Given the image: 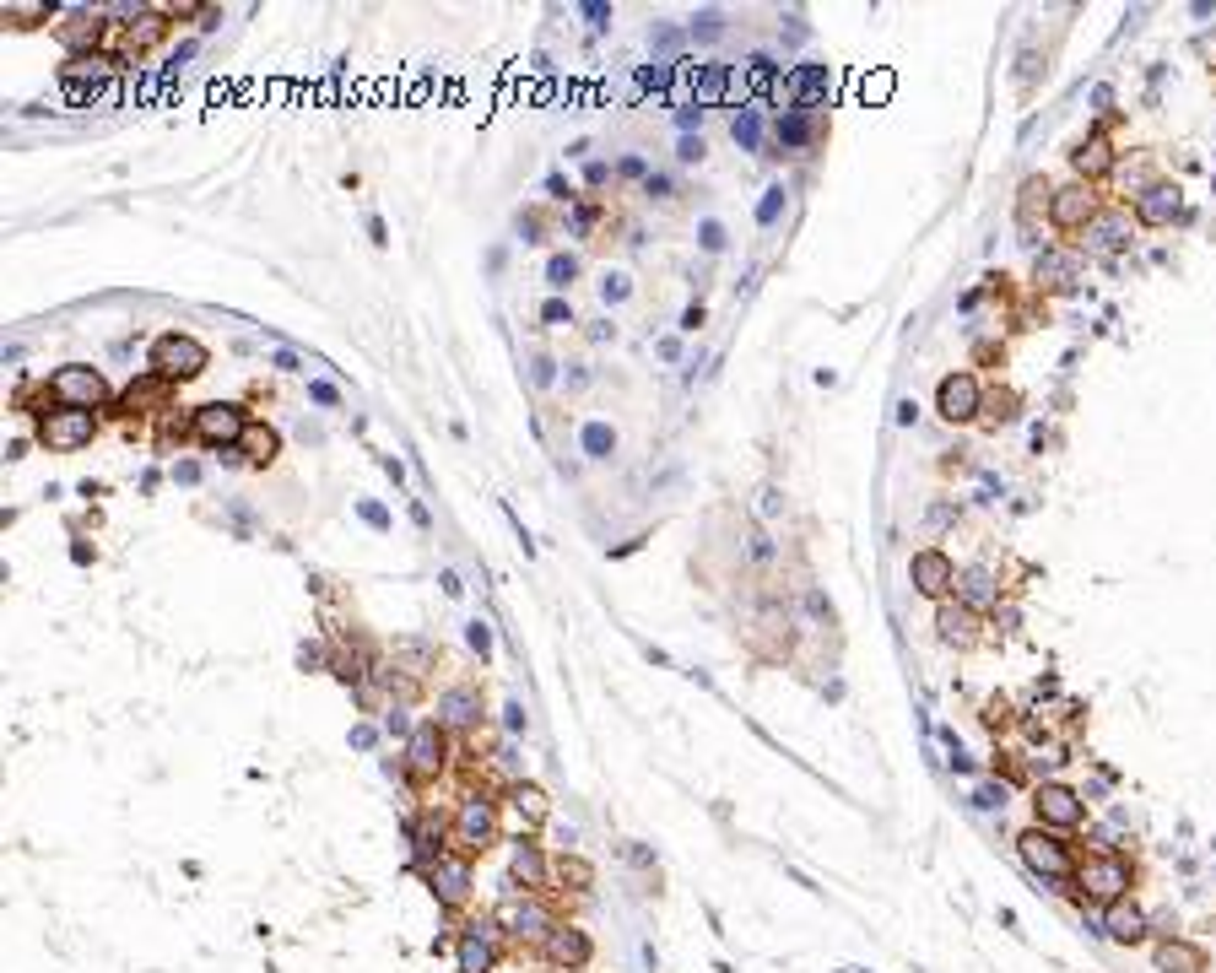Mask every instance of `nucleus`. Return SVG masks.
<instances>
[{
    "instance_id": "obj_1",
    "label": "nucleus",
    "mask_w": 1216,
    "mask_h": 973,
    "mask_svg": "<svg viewBox=\"0 0 1216 973\" xmlns=\"http://www.w3.org/2000/svg\"><path fill=\"white\" fill-rule=\"evenodd\" d=\"M1130 882H1135L1130 865L1119 860V855H1108V849L1076 865V887H1081V898H1087V903H1103V909H1108V903H1119V898H1130Z\"/></svg>"
},
{
    "instance_id": "obj_2",
    "label": "nucleus",
    "mask_w": 1216,
    "mask_h": 973,
    "mask_svg": "<svg viewBox=\"0 0 1216 973\" xmlns=\"http://www.w3.org/2000/svg\"><path fill=\"white\" fill-rule=\"evenodd\" d=\"M1017 849H1022L1027 871H1038L1044 882H1071V876H1076L1071 844H1060V838H1054L1049 828H1027V833L1017 838Z\"/></svg>"
},
{
    "instance_id": "obj_3",
    "label": "nucleus",
    "mask_w": 1216,
    "mask_h": 973,
    "mask_svg": "<svg viewBox=\"0 0 1216 973\" xmlns=\"http://www.w3.org/2000/svg\"><path fill=\"white\" fill-rule=\"evenodd\" d=\"M152 373L157 379H195V373H206V346H200L195 336H157V346H152Z\"/></svg>"
},
{
    "instance_id": "obj_4",
    "label": "nucleus",
    "mask_w": 1216,
    "mask_h": 973,
    "mask_svg": "<svg viewBox=\"0 0 1216 973\" xmlns=\"http://www.w3.org/2000/svg\"><path fill=\"white\" fill-rule=\"evenodd\" d=\"M190 428H195L200 444H211V449H238L249 417H244V406H233V401H211V406H200L190 417Z\"/></svg>"
},
{
    "instance_id": "obj_5",
    "label": "nucleus",
    "mask_w": 1216,
    "mask_h": 973,
    "mask_svg": "<svg viewBox=\"0 0 1216 973\" xmlns=\"http://www.w3.org/2000/svg\"><path fill=\"white\" fill-rule=\"evenodd\" d=\"M49 395H55L60 406H76V411H98L103 401H109V384H103V373H98V368H82V363H71V368H60L55 379H49Z\"/></svg>"
},
{
    "instance_id": "obj_6",
    "label": "nucleus",
    "mask_w": 1216,
    "mask_h": 973,
    "mask_svg": "<svg viewBox=\"0 0 1216 973\" xmlns=\"http://www.w3.org/2000/svg\"><path fill=\"white\" fill-rule=\"evenodd\" d=\"M1033 811H1038V828H1049V833H1071V828H1081V817H1087V806H1081V795L1071 784H1038Z\"/></svg>"
},
{
    "instance_id": "obj_7",
    "label": "nucleus",
    "mask_w": 1216,
    "mask_h": 973,
    "mask_svg": "<svg viewBox=\"0 0 1216 973\" xmlns=\"http://www.w3.org/2000/svg\"><path fill=\"white\" fill-rule=\"evenodd\" d=\"M92 433H98V417H92V411H76V406H60V411H49V417H38V444H49V449H82V444H92Z\"/></svg>"
},
{
    "instance_id": "obj_8",
    "label": "nucleus",
    "mask_w": 1216,
    "mask_h": 973,
    "mask_svg": "<svg viewBox=\"0 0 1216 973\" xmlns=\"http://www.w3.org/2000/svg\"><path fill=\"white\" fill-rule=\"evenodd\" d=\"M935 411H941L946 422H973V417L984 411V390H979V379H973L968 368L946 373V379H941V390H935Z\"/></svg>"
},
{
    "instance_id": "obj_9",
    "label": "nucleus",
    "mask_w": 1216,
    "mask_h": 973,
    "mask_svg": "<svg viewBox=\"0 0 1216 973\" xmlns=\"http://www.w3.org/2000/svg\"><path fill=\"white\" fill-rule=\"evenodd\" d=\"M492 838H498V811H492V801H481V795L460 801V817H454V844H460L465 855H476V849H487Z\"/></svg>"
},
{
    "instance_id": "obj_10",
    "label": "nucleus",
    "mask_w": 1216,
    "mask_h": 973,
    "mask_svg": "<svg viewBox=\"0 0 1216 973\" xmlns=\"http://www.w3.org/2000/svg\"><path fill=\"white\" fill-rule=\"evenodd\" d=\"M498 925L509 930V936L519 941H546V930L557 925V919H546V909L536 898H519V892H509V898L498 903Z\"/></svg>"
},
{
    "instance_id": "obj_11",
    "label": "nucleus",
    "mask_w": 1216,
    "mask_h": 973,
    "mask_svg": "<svg viewBox=\"0 0 1216 973\" xmlns=\"http://www.w3.org/2000/svg\"><path fill=\"white\" fill-rule=\"evenodd\" d=\"M784 98H790L800 114L827 109V103H833V71H827V65H800V71H790V82H784Z\"/></svg>"
},
{
    "instance_id": "obj_12",
    "label": "nucleus",
    "mask_w": 1216,
    "mask_h": 973,
    "mask_svg": "<svg viewBox=\"0 0 1216 973\" xmlns=\"http://www.w3.org/2000/svg\"><path fill=\"white\" fill-rule=\"evenodd\" d=\"M1049 217H1054V228H1065V233H1087V222L1098 217V195H1092V184H1071V190H1054Z\"/></svg>"
},
{
    "instance_id": "obj_13",
    "label": "nucleus",
    "mask_w": 1216,
    "mask_h": 973,
    "mask_svg": "<svg viewBox=\"0 0 1216 973\" xmlns=\"http://www.w3.org/2000/svg\"><path fill=\"white\" fill-rule=\"evenodd\" d=\"M908 579H914V590L919 595H930V601H946V590L957 584V568H952V557L946 552H919L914 563H908Z\"/></svg>"
},
{
    "instance_id": "obj_14",
    "label": "nucleus",
    "mask_w": 1216,
    "mask_h": 973,
    "mask_svg": "<svg viewBox=\"0 0 1216 973\" xmlns=\"http://www.w3.org/2000/svg\"><path fill=\"white\" fill-rule=\"evenodd\" d=\"M541 952H546V963H557V968H584L590 963V936H584L579 925H563V919H557V925L546 930Z\"/></svg>"
},
{
    "instance_id": "obj_15",
    "label": "nucleus",
    "mask_w": 1216,
    "mask_h": 973,
    "mask_svg": "<svg viewBox=\"0 0 1216 973\" xmlns=\"http://www.w3.org/2000/svg\"><path fill=\"white\" fill-rule=\"evenodd\" d=\"M427 876H433V892H438V903H444V909H460V903L471 898V860L438 855V865Z\"/></svg>"
},
{
    "instance_id": "obj_16",
    "label": "nucleus",
    "mask_w": 1216,
    "mask_h": 973,
    "mask_svg": "<svg viewBox=\"0 0 1216 973\" xmlns=\"http://www.w3.org/2000/svg\"><path fill=\"white\" fill-rule=\"evenodd\" d=\"M444 757H449V736H444V725H438V719H427V725L411 730L406 763L417 768V773H438V768H444Z\"/></svg>"
},
{
    "instance_id": "obj_17",
    "label": "nucleus",
    "mask_w": 1216,
    "mask_h": 973,
    "mask_svg": "<svg viewBox=\"0 0 1216 973\" xmlns=\"http://www.w3.org/2000/svg\"><path fill=\"white\" fill-rule=\"evenodd\" d=\"M1179 211H1184V201H1179L1173 184H1152V190L1135 195V222H1141V228H1168Z\"/></svg>"
},
{
    "instance_id": "obj_18",
    "label": "nucleus",
    "mask_w": 1216,
    "mask_h": 973,
    "mask_svg": "<svg viewBox=\"0 0 1216 973\" xmlns=\"http://www.w3.org/2000/svg\"><path fill=\"white\" fill-rule=\"evenodd\" d=\"M1103 936H1108V941H1119V946L1146 941V914H1141V903H1130V898L1108 903V909H1103Z\"/></svg>"
},
{
    "instance_id": "obj_19",
    "label": "nucleus",
    "mask_w": 1216,
    "mask_h": 973,
    "mask_svg": "<svg viewBox=\"0 0 1216 973\" xmlns=\"http://www.w3.org/2000/svg\"><path fill=\"white\" fill-rule=\"evenodd\" d=\"M1076 271H1081L1076 249H1044L1038 265H1033V276H1038V287H1044V292H1065V287L1076 282Z\"/></svg>"
},
{
    "instance_id": "obj_20",
    "label": "nucleus",
    "mask_w": 1216,
    "mask_h": 973,
    "mask_svg": "<svg viewBox=\"0 0 1216 973\" xmlns=\"http://www.w3.org/2000/svg\"><path fill=\"white\" fill-rule=\"evenodd\" d=\"M481 719V692L476 687H449L444 698H438V725L444 730H471Z\"/></svg>"
},
{
    "instance_id": "obj_21",
    "label": "nucleus",
    "mask_w": 1216,
    "mask_h": 973,
    "mask_svg": "<svg viewBox=\"0 0 1216 973\" xmlns=\"http://www.w3.org/2000/svg\"><path fill=\"white\" fill-rule=\"evenodd\" d=\"M1157 968L1162 973H1206L1211 968V957H1206V946H1195V941H1162L1157 946Z\"/></svg>"
},
{
    "instance_id": "obj_22",
    "label": "nucleus",
    "mask_w": 1216,
    "mask_h": 973,
    "mask_svg": "<svg viewBox=\"0 0 1216 973\" xmlns=\"http://www.w3.org/2000/svg\"><path fill=\"white\" fill-rule=\"evenodd\" d=\"M1071 163H1076L1081 179L1092 184V179H1103V173H1114V146H1108L1103 136H1087V141H1076Z\"/></svg>"
},
{
    "instance_id": "obj_23",
    "label": "nucleus",
    "mask_w": 1216,
    "mask_h": 973,
    "mask_svg": "<svg viewBox=\"0 0 1216 973\" xmlns=\"http://www.w3.org/2000/svg\"><path fill=\"white\" fill-rule=\"evenodd\" d=\"M935 628H941L946 644H973V628H979V617H973L968 606L941 601V611H935Z\"/></svg>"
},
{
    "instance_id": "obj_24",
    "label": "nucleus",
    "mask_w": 1216,
    "mask_h": 973,
    "mask_svg": "<svg viewBox=\"0 0 1216 973\" xmlns=\"http://www.w3.org/2000/svg\"><path fill=\"white\" fill-rule=\"evenodd\" d=\"M276 449H282V438L265 428V422H249L244 438H238V455H244L249 465H271V460H276Z\"/></svg>"
},
{
    "instance_id": "obj_25",
    "label": "nucleus",
    "mask_w": 1216,
    "mask_h": 973,
    "mask_svg": "<svg viewBox=\"0 0 1216 973\" xmlns=\"http://www.w3.org/2000/svg\"><path fill=\"white\" fill-rule=\"evenodd\" d=\"M492 957H498V952H492V936H487L481 925H471V930L460 936V973H487V968H492Z\"/></svg>"
},
{
    "instance_id": "obj_26",
    "label": "nucleus",
    "mask_w": 1216,
    "mask_h": 973,
    "mask_svg": "<svg viewBox=\"0 0 1216 973\" xmlns=\"http://www.w3.org/2000/svg\"><path fill=\"white\" fill-rule=\"evenodd\" d=\"M1125 217H1103V211H1098V217H1092L1087 222V244L1092 249H1098V255H1119V249H1125Z\"/></svg>"
},
{
    "instance_id": "obj_27",
    "label": "nucleus",
    "mask_w": 1216,
    "mask_h": 973,
    "mask_svg": "<svg viewBox=\"0 0 1216 973\" xmlns=\"http://www.w3.org/2000/svg\"><path fill=\"white\" fill-rule=\"evenodd\" d=\"M509 806L519 811V817H525V828H541L546 811H552V806H546V790H541V784H514V790H509Z\"/></svg>"
},
{
    "instance_id": "obj_28",
    "label": "nucleus",
    "mask_w": 1216,
    "mask_h": 973,
    "mask_svg": "<svg viewBox=\"0 0 1216 973\" xmlns=\"http://www.w3.org/2000/svg\"><path fill=\"white\" fill-rule=\"evenodd\" d=\"M725 92H730V71L725 65H703L698 82H692V103H698V109H714Z\"/></svg>"
},
{
    "instance_id": "obj_29",
    "label": "nucleus",
    "mask_w": 1216,
    "mask_h": 973,
    "mask_svg": "<svg viewBox=\"0 0 1216 973\" xmlns=\"http://www.w3.org/2000/svg\"><path fill=\"white\" fill-rule=\"evenodd\" d=\"M514 882H525V892L546 887V860H541L536 844H525V838H519V849H514Z\"/></svg>"
},
{
    "instance_id": "obj_30",
    "label": "nucleus",
    "mask_w": 1216,
    "mask_h": 973,
    "mask_svg": "<svg viewBox=\"0 0 1216 973\" xmlns=\"http://www.w3.org/2000/svg\"><path fill=\"white\" fill-rule=\"evenodd\" d=\"M811 136H817V119L800 114V109H784V119H779V146H784V152L811 146Z\"/></svg>"
},
{
    "instance_id": "obj_31",
    "label": "nucleus",
    "mask_w": 1216,
    "mask_h": 973,
    "mask_svg": "<svg viewBox=\"0 0 1216 973\" xmlns=\"http://www.w3.org/2000/svg\"><path fill=\"white\" fill-rule=\"evenodd\" d=\"M957 584H962V606H968V611L995 601V573H990V568H968Z\"/></svg>"
},
{
    "instance_id": "obj_32",
    "label": "nucleus",
    "mask_w": 1216,
    "mask_h": 973,
    "mask_svg": "<svg viewBox=\"0 0 1216 973\" xmlns=\"http://www.w3.org/2000/svg\"><path fill=\"white\" fill-rule=\"evenodd\" d=\"M892 92H898V76H892V71H865L860 76V103H865V109L892 103Z\"/></svg>"
},
{
    "instance_id": "obj_33",
    "label": "nucleus",
    "mask_w": 1216,
    "mask_h": 973,
    "mask_svg": "<svg viewBox=\"0 0 1216 973\" xmlns=\"http://www.w3.org/2000/svg\"><path fill=\"white\" fill-rule=\"evenodd\" d=\"M557 882H568L573 892H584V887H595V865L579 860V855H563V860H557Z\"/></svg>"
},
{
    "instance_id": "obj_34",
    "label": "nucleus",
    "mask_w": 1216,
    "mask_h": 973,
    "mask_svg": "<svg viewBox=\"0 0 1216 973\" xmlns=\"http://www.w3.org/2000/svg\"><path fill=\"white\" fill-rule=\"evenodd\" d=\"M573 276H579V260H573V255H552V260H546V287H552V292H568Z\"/></svg>"
},
{
    "instance_id": "obj_35",
    "label": "nucleus",
    "mask_w": 1216,
    "mask_h": 973,
    "mask_svg": "<svg viewBox=\"0 0 1216 973\" xmlns=\"http://www.w3.org/2000/svg\"><path fill=\"white\" fill-rule=\"evenodd\" d=\"M736 141L746 146V152H757V146H763V114H757V109H741L736 114Z\"/></svg>"
},
{
    "instance_id": "obj_36",
    "label": "nucleus",
    "mask_w": 1216,
    "mask_h": 973,
    "mask_svg": "<svg viewBox=\"0 0 1216 973\" xmlns=\"http://www.w3.org/2000/svg\"><path fill=\"white\" fill-rule=\"evenodd\" d=\"M584 449H590L595 460H606L611 449H617V433H611L606 422H590V428H584Z\"/></svg>"
},
{
    "instance_id": "obj_37",
    "label": "nucleus",
    "mask_w": 1216,
    "mask_h": 973,
    "mask_svg": "<svg viewBox=\"0 0 1216 973\" xmlns=\"http://www.w3.org/2000/svg\"><path fill=\"white\" fill-rule=\"evenodd\" d=\"M395 655H400V660H411L417 671H427V665H433V649H427L422 638H400V644H395Z\"/></svg>"
},
{
    "instance_id": "obj_38",
    "label": "nucleus",
    "mask_w": 1216,
    "mask_h": 973,
    "mask_svg": "<svg viewBox=\"0 0 1216 973\" xmlns=\"http://www.w3.org/2000/svg\"><path fill=\"white\" fill-rule=\"evenodd\" d=\"M1038 201H1054L1049 179H1027V184H1022V217H1033V211H1038Z\"/></svg>"
},
{
    "instance_id": "obj_39",
    "label": "nucleus",
    "mask_w": 1216,
    "mask_h": 973,
    "mask_svg": "<svg viewBox=\"0 0 1216 973\" xmlns=\"http://www.w3.org/2000/svg\"><path fill=\"white\" fill-rule=\"evenodd\" d=\"M973 806H984V811H1006V784H979V790H973Z\"/></svg>"
},
{
    "instance_id": "obj_40",
    "label": "nucleus",
    "mask_w": 1216,
    "mask_h": 973,
    "mask_svg": "<svg viewBox=\"0 0 1216 973\" xmlns=\"http://www.w3.org/2000/svg\"><path fill=\"white\" fill-rule=\"evenodd\" d=\"M779 211H784V190L773 184V190L763 195V206H757V222H763V228H773V222H779Z\"/></svg>"
},
{
    "instance_id": "obj_41",
    "label": "nucleus",
    "mask_w": 1216,
    "mask_h": 973,
    "mask_svg": "<svg viewBox=\"0 0 1216 973\" xmlns=\"http://www.w3.org/2000/svg\"><path fill=\"white\" fill-rule=\"evenodd\" d=\"M746 76H752V87H757V92L773 87V60H768V55H752V60H746Z\"/></svg>"
},
{
    "instance_id": "obj_42",
    "label": "nucleus",
    "mask_w": 1216,
    "mask_h": 973,
    "mask_svg": "<svg viewBox=\"0 0 1216 973\" xmlns=\"http://www.w3.org/2000/svg\"><path fill=\"white\" fill-rule=\"evenodd\" d=\"M541 319H546V325H573V309H568L563 298H546L541 303Z\"/></svg>"
},
{
    "instance_id": "obj_43",
    "label": "nucleus",
    "mask_w": 1216,
    "mask_h": 973,
    "mask_svg": "<svg viewBox=\"0 0 1216 973\" xmlns=\"http://www.w3.org/2000/svg\"><path fill=\"white\" fill-rule=\"evenodd\" d=\"M692 38H719V11H703V17L692 22Z\"/></svg>"
},
{
    "instance_id": "obj_44",
    "label": "nucleus",
    "mask_w": 1216,
    "mask_h": 973,
    "mask_svg": "<svg viewBox=\"0 0 1216 973\" xmlns=\"http://www.w3.org/2000/svg\"><path fill=\"white\" fill-rule=\"evenodd\" d=\"M309 395H314L319 406H336V401H341V395H336V384H325V379H314V384H309Z\"/></svg>"
},
{
    "instance_id": "obj_45",
    "label": "nucleus",
    "mask_w": 1216,
    "mask_h": 973,
    "mask_svg": "<svg viewBox=\"0 0 1216 973\" xmlns=\"http://www.w3.org/2000/svg\"><path fill=\"white\" fill-rule=\"evenodd\" d=\"M471 649H481V655L492 649V628H487V622H471Z\"/></svg>"
},
{
    "instance_id": "obj_46",
    "label": "nucleus",
    "mask_w": 1216,
    "mask_h": 973,
    "mask_svg": "<svg viewBox=\"0 0 1216 973\" xmlns=\"http://www.w3.org/2000/svg\"><path fill=\"white\" fill-rule=\"evenodd\" d=\"M600 292H606V303H622L627 298V276H606V287Z\"/></svg>"
},
{
    "instance_id": "obj_47",
    "label": "nucleus",
    "mask_w": 1216,
    "mask_h": 973,
    "mask_svg": "<svg viewBox=\"0 0 1216 973\" xmlns=\"http://www.w3.org/2000/svg\"><path fill=\"white\" fill-rule=\"evenodd\" d=\"M698 119H703V109H698V103H687V109H681V114H676V125H681V136H692V125H698Z\"/></svg>"
},
{
    "instance_id": "obj_48",
    "label": "nucleus",
    "mask_w": 1216,
    "mask_h": 973,
    "mask_svg": "<svg viewBox=\"0 0 1216 973\" xmlns=\"http://www.w3.org/2000/svg\"><path fill=\"white\" fill-rule=\"evenodd\" d=\"M1017 417V395H995V422H1011Z\"/></svg>"
},
{
    "instance_id": "obj_49",
    "label": "nucleus",
    "mask_w": 1216,
    "mask_h": 973,
    "mask_svg": "<svg viewBox=\"0 0 1216 973\" xmlns=\"http://www.w3.org/2000/svg\"><path fill=\"white\" fill-rule=\"evenodd\" d=\"M703 249H725V228L719 222H703Z\"/></svg>"
},
{
    "instance_id": "obj_50",
    "label": "nucleus",
    "mask_w": 1216,
    "mask_h": 973,
    "mask_svg": "<svg viewBox=\"0 0 1216 973\" xmlns=\"http://www.w3.org/2000/svg\"><path fill=\"white\" fill-rule=\"evenodd\" d=\"M644 82H649V87H671V65H649Z\"/></svg>"
},
{
    "instance_id": "obj_51",
    "label": "nucleus",
    "mask_w": 1216,
    "mask_h": 973,
    "mask_svg": "<svg viewBox=\"0 0 1216 973\" xmlns=\"http://www.w3.org/2000/svg\"><path fill=\"white\" fill-rule=\"evenodd\" d=\"M681 163H698V157H703V141H692V136H681Z\"/></svg>"
},
{
    "instance_id": "obj_52",
    "label": "nucleus",
    "mask_w": 1216,
    "mask_h": 973,
    "mask_svg": "<svg viewBox=\"0 0 1216 973\" xmlns=\"http://www.w3.org/2000/svg\"><path fill=\"white\" fill-rule=\"evenodd\" d=\"M363 519H368V525H373V530H384V525H390V514H384V509H379V503H363Z\"/></svg>"
},
{
    "instance_id": "obj_53",
    "label": "nucleus",
    "mask_w": 1216,
    "mask_h": 973,
    "mask_svg": "<svg viewBox=\"0 0 1216 973\" xmlns=\"http://www.w3.org/2000/svg\"><path fill=\"white\" fill-rule=\"evenodd\" d=\"M584 17H590V22H595V28H606V17H611V6H600V0H590V6H584Z\"/></svg>"
},
{
    "instance_id": "obj_54",
    "label": "nucleus",
    "mask_w": 1216,
    "mask_h": 973,
    "mask_svg": "<svg viewBox=\"0 0 1216 973\" xmlns=\"http://www.w3.org/2000/svg\"><path fill=\"white\" fill-rule=\"evenodd\" d=\"M649 195H654V201H671V179H660V173H654V179H649Z\"/></svg>"
},
{
    "instance_id": "obj_55",
    "label": "nucleus",
    "mask_w": 1216,
    "mask_h": 973,
    "mask_svg": "<svg viewBox=\"0 0 1216 973\" xmlns=\"http://www.w3.org/2000/svg\"><path fill=\"white\" fill-rule=\"evenodd\" d=\"M698 325H703V303H692V309L681 314V330H698Z\"/></svg>"
}]
</instances>
